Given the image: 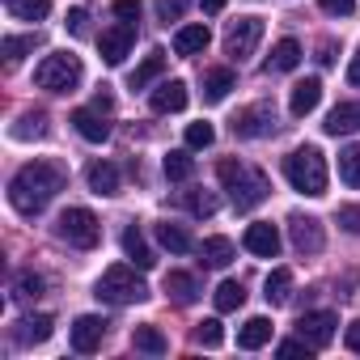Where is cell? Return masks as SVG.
Segmentation results:
<instances>
[{"mask_svg": "<svg viewBox=\"0 0 360 360\" xmlns=\"http://www.w3.org/2000/svg\"><path fill=\"white\" fill-rule=\"evenodd\" d=\"M68 183V169L60 161H30L13 174L9 183V204L22 212V217H39Z\"/></svg>", "mask_w": 360, "mask_h": 360, "instance_id": "1", "label": "cell"}, {"mask_svg": "<svg viewBox=\"0 0 360 360\" xmlns=\"http://www.w3.org/2000/svg\"><path fill=\"white\" fill-rule=\"evenodd\" d=\"M217 174H221V187L229 191V200H233L238 212H250V208H259V204L271 195L267 174L255 169V165H246V161H221Z\"/></svg>", "mask_w": 360, "mask_h": 360, "instance_id": "2", "label": "cell"}, {"mask_svg": "<svg viewBox=\"0 0 360 360\" xmlns=\"http://www.w3.org/2000/svg\"><path fill=\"white\" fill-rule=\"evenodd\" d=\"M284 178L292 183V191L318 200V195H326V157H322L314 144L292 148V153L284 157Z\"/></svg>", "mask_w": 360, "mask_h": 360, "instance_id": "3", "label": "cell"}, {"mask_svg": "<svg viewBox=\"0 0 360 360\" xmlns=\"http://www.w3.org/2000/svg\"><path fill=\"white\" fill-rule=\"evenodd\" d=\"M94 292H98V301H106V305H136V301H148V284L136 276V267H123V263L106 267Z\"/></svg>", "mask_w": 360, "mask_h": 360, "instance_id": "4", "label": "cell"}, {"mask_svg": "<svg viewBox=\"0 0 360 360\" xmlns=\"http://www.w3.org/2000/svg\"><path fill=\"white\" fill-rule=\"evenodd\" d=\"M34 85L47 89V94H68V89H77V85H81V60L68 56V51L47 56V60L34 68Z\"/></svg>", "mask_w": 360, "mask_h": 360, "instance_id": "5", "label": "cell"}, {"mask_svg": "<svg viewBox=\"0 0 360 360\" xmlns=\"http://www.w3.org/2000/svg\"><path fill=\"white\" fill-rule=\"evenodd\" d=\"M56 238L68 242V246H77V250H94L98 238H102V225H98V217L89 208H68L56 221Z\"/></svg>", "mask_w": 360, "mask_h": 360, "instance_id": "6", "label": "cell"}, {"mask_svg": "<svg viewBox=\"0 0 360 360\" xmlns=\"http://www.w3.org/2000/svg\"><path fill=\"white\" fill-rule=\"evenodd\" d=\"M259 39H263V22H259V18H238V22H229V30H225V51L242 64V60L255 56Z\"/></svg>", "mask_w": 360, "mask_h": 360, "instance_id": "7", "label": "cell"}, {"mask_svg": "<svg viewBox=\"0 0 360 360\" xmlns=\"http://www.w3.org/2000/svg\"><path fill=\"white\" fill-rule=\"evenodd\" d=\"M288 238L301 255H318L326 246V233H322V221L318 217H305V212H292L288 217Z\"/></svg>", "mask_w": 360, "mask_h": 360, "instance_id": "8", "label": "cell"}, {"mask_svg": "<svg viewBox=\"0 0 360 360\" xmlns=\"http://www.w3.org/2000/svg\"><path fill=\"white\" fill-rule=\"evenodd\" d=\"M335 326H339V318L330 314V309H314V314H301V322H297V335L314 347V352H322L330 339H335Z\"/></svg>", "mask_w": 360, "mask_h": 360, "instance_id": "9", "label": "cell"}, {"mask_svg": "<svg viewBox=\"0 0 360 360\" xmlns=\"http://www.w3.org/2000/svg\"><path fill=\"white\" fill-rule=\"evenodd\" d=\"M271 127H276V106H267V102H259V106H246V110L233 119V136H242V140L271 136Z\"/></svg>", "mask_w": 360, "mask_h": 360, "instance_id": "10", "label": "cell"}, {"mask_svg": "<svg viewBox=\"0 0 360 360\" xmlns=\"http://www.w3.org/2000/svg\"><path fill=\"white\" fill-rule=\"evenodd\" d=\"M131 43H136V26H131V22H119V26L102 30V39H98V47H102V60H106L110 68H119V64L127 60Z\"/></svg>", "mask_w": 360, "mask_h": 360, "instance_id": "11", "label": "cell"}, {"mask_svg": "<svg viewBox=\"0 0 360 360\" xmlns=\"http://www.w3.org/2000/svg\"><path fill=\"white\" fill-rule=\"evenodd\" d=\"M246 250L250 255H259V259H276L280 255V229L271 225V221H255V225H246Z\"/></svg>", "mask_w": 360, "mask_h": 360, "instance_id": "12", "label": "cell"}, {"mask_svg": "<svg viewBox=\"0 0 360 360\" xmlns=\"http://www.w3.org/2000/svg\"><path fill=\"white\" fill-rule=\"evenodd\" d=\"M51 330H56V318H51V314H26V318H18V326H13V343L34 347V343H47Z\"/></svg>", "mask_w": 360, "mask_h": 360, "instance_id": "13", "label": "cell"}, {"mask_svg": "<svg viewBox=\"0 0 360 360\" xmlns=\"http://www.w3.org/2000/svg\"><path fill=\"white\" fill-rule=\"evenodd\" d=\"M102 335H106V322L98 314H81L72 322V347L77 352H98L102 347Z\"/></svg>", "mask_w": 360, "mask_h": 360, "instance_id": "14", "label": "cell"}, {"mask_svg": "<svg viewBox=\"0 0 360 360\" xmlns=\"http://www.w3.org/2000/svg\"><path fill=\"white\" fill-rule=\"evenodd\" d=\"M148 106H153L157 115H178V110L187 106V85H183V81H161V85L153 89Z\"/></svg>", "mask_w": 360, "mask_h": 360, "instance_id": "15", "label": "cell"}, {"mask_svg": "<svg viewBox=\"0 0 360 360\" xmlns=\"http://www.w3.org/2000/svg\"><path fill=\"white\" fill-rule=\"evenodd\" d=\"M318 102H322V81H318V77H305L301 85H292L288 110H292V119H305V115L318 110Z\"/></svg>", "mask_w": 360, "mask_h": 360, "instance_id": "16", "label": "cell"}, {"mask_svg": "<svg viewBox=\"0 0 360 360\" xmlns=\"http://www.w3.org/2000/svg\"><path fill=\"white\" fill-rule=\"evenodd\" d=\"M322 127H326V136H356L360 131V102H339Z\"/></svg>", "mask_w": 360, "mask_h": 360, "instance_id": "17", "label": "cell"}, {"mask_svg": "<svg viewBox=\"0 0 360 360\" xmlns=\"http://www.w3.org/2000/svg\"><path fill=\"white\" fill-rule=\"evenodd\" d=\"M208 43H212V34H208L204 22H191V26H183L174 34V51L178 56H200V51H208Z\"/></svg>", "mask_w": 360, "mask_h": 360, "instance_id": "18", "label": "cell"}, {"mask_svg": "<svg viewBox=\"0 0 360 360\" xmlns=\"http://www.w3.org/2000/svg\"><path fill=\"white\" fill-rule=\"evenodd\" d=\"M72 127H77L89 144H106V136H110V123H106L98 110H72Z\"/></svg>", "mask_w": 360, "mask_h": 360, "instance_id": "19", "label": "cell"}, {"mask_svg": "<svg viewBox=\"0 0 360 360\" xmlns=\"http://www.w3.org/2000/svg\"><path fill=\"white\" fill-rule=\"evenodd\" d=\"M123 255H127L140 271H148V267L157 263V255L148 250V242H144V233H140L136 225H127V229H123Z\"/></svg>", "mask_w": 360, "mask_h": 360, "instance_id": "20", "label": "cell"}, {"mask_svg": "<svg viewBox=\"0 0 360 360\" xmlns=\"http://www.w3.org/2000/svg\"><path fill=\"white\" fill-rule=\"evenodd\" d=\"M85 178H89L94 195H115V191H119V169H115L110 161H89Z\"/></svg>", "mask_w": 360, "mask_h": 360, "instance_id": "21", "label": "cell"}, {"mask_svg": "<svg viewBox=\"0 0 360 360\" xmlns=\"http://www.w3.org/2000/svg\"><path fill=\"white\" fill-rule=\"evenodd\" d=\"M233 85H238L233 68H212V72H204V102H225Z\"/></svg>", "mask_w": 360, "mask_h": 360, "instance_id": "22", "label": "cell"}, {"mask_svg": "<svg viewBox=\"0 0 360 360\" xmlns=\"http://www.w3.org/2000/svg\"><path fill=\"white\" fill-rule=\"evenodd\" d=\"M263 343H271V322H267V318H246L242 330H238V347L259 352Z\"/></svg>", "mask_w": 360, "mask_h": 360, "instance_id": "23", "label": "cell"}, {"mask_svg": "<svg viewBox=\"0 0 360 360\" xmlns=\"http://www.w3.org/2000/svg\"><path fill=\"white\" fill-rule=\"evenodd\" d=\"M297 64H301V43L297 39H280L271 60H267V72H292Z\"/></svg>", "mask_w": 360, "mask_h": 360, "instance_id": "24", "label": "cell"}, {"mask_svg": "<svg viewBox=\"0 0 360 360\" xmlns=\"http://www.w3.org/2000/svg\"><path fill=\"white\" fill-rule=\"evenodd\" d=\"M200 259H204V267H229L233 263V242L229 238H204V246H200Z\"/></svg>", "mask_w": 360, "mask_h": 360, "instance_id": "25", "label": "cell"}, {"mask_svg": "<svg viewBox=\"0 0 360 360\" xmlns=\"http://www.w3.org/2000/svg\"><path fill=\"white\" fill-rule=\"evenodd\" d=\"M263 297H267V305H284L292 297V271L288 267H276L267 276V284H263Z\"/></svg>", "mask_w": 360, "mask_h": 360, "instance_id": "26", "label": "cell"}, {"mask_svg": "<svg viewBox=\"0 0 360 360\" xmlns=\"http://www.w3.org/2000/svg\"><path fill=\"white\" fill-rule=\"evenodd\" d=\"M131 347L136 352H148V356H165L169 352V343H165V335L157 326H136L131 330Z\"/></svg>", "mask_w": 360, "mask_h": 360, "instance_id": "27", "label": "cell"}, {"mask_svg": "<svg viewBox=\"0 0 360 360\" xmlns=\"http://www.w3.org/2000/svg\"><path fill=\"white\" fill-rule=\"evenodd\" d=\"M157 242H161L165 250H174V255H187V250L195 246V242H191V233H187L183 225H169V221H165V225H157Z\"/></svg>", "mask_w": 360, "mask_h": 360, "instance_id": "28", "label": "cell"}, {"mask_svg": "<svg viewBox=\"0 0 360 360\" xmlns=\"http://www.w3.org/2000/svg\"><path fill=\"white\" fill-rule=\"evenodd\" d=\"M165 292H169L178 305H191V301H195V280H191L187 271H169V276H165Z\"/></svg>", "mask_w": 360, "mask_h": 360, "instance_id": "29", "label": "cell"}, {"mask_svg": "<svg viewBox=\"0 0 360 360\" xmlns=\"http://www.w3.org/2000/svg\"><path fill=\"white\" fill-rule=\"evenodd\" d=\"M161 169H165V178H169V183H187V178L195 174V161H191L183 148H178V153H169V157L161 161Z\"/></svg>", "mask_w": 360, "mask_h": 360, "instance_id": "30", "label": "cell"}, {"mask_svg": "<svg viewBox=\"0 0 360 360\" xmlns=\"http://www.w3.org/2000/svg\"><path fill=\"white\" fill-rule=\"evenodd\" d=\"M5 5H9V13L22 18V22H43V18L51 13V0H5Z\"/></svg>", "mask_w": 360, "mask_h": 360, "instance_id": "31", "label": "cell"}, {"mask_svg": "<svg viewBox=\"0 0 360 360\" xmlns=\"http://www.w3.org/2000/svg\"><path fill=\"white\" fill-rule=\"evenodd\" d=\"M339 178H343L347 187L360 191V144H347V148L339 153Z\"/></svg>", "mask_w": 360, "mask_h": 360, "instance_id": "32", "label": "cell"}, {"mask_svg": "<svg viewBox=\"0 0 360 360\" xmlns=\"http://www.w3.org/2000/svg\"><path fill=\"white\" fill-rule=\"evenodd\" d=\"M161 68H165V51H148V56H144V64L131 72V89H144L153 77H161Z\"/></svg>", "mask_w": 360, "mask_h": 360, "instance_id": "33", "label": "cell"}, {"mask_svg": "<svg viewBox=\"0 0 360 360\" xmlns=\"http://www.w3.org/2000/svg\"><path fill=\"white\" fill-rule=\"evenodd\" d=\"M212 301H217V309H221V314H233V309H242V301H246V288H242L238 280H225V284L217 288V297H212Z\"/></svg>", "mask_w": 360, "mask_h": 360, "instance_id": "34", "label": "cell"}, {"mask_svg": "<svg viewBox=\"0 0 360 360\" xmlns=\"http://www.w3.org/2000/svg\"><path fill=\"white\" fill-rule=\"evenodd\" d=\"M39 43H43L39 34H9V39H5V64H18V60H22L26 51H34Z\"/></svg>", "mask_w": 360, "mask_h": 360, "instance_id": "35", "label": "cell"}, {"mask_svg": "<svg viewBox=\"0 0 360 360\" xmlns=\"http://www.w3.org/2000/svg\"><path fill=\"white\" fill-rule=\"evenodd\" d=\"M13 136H18V140H30V136L39 140V136H47V115H43V110L22 115V119H18V127H13Z\"/></svg>", "mask_w": 360, "mask_h": 360, "instance_id": "36", "label": "cell"}, {"mask_svg": "<svg viewBox=\"0 0 360 360\" xmlns=\"http://www.w3.org/2000/svg\"><path fill=\"white\" fill-rule=\"evenodd\" d=\"M187 208H191V217H217L221 200L212 191H187Z\"/></svg>", "mask_w": 360, "mask_h": 360, "instance_id": "37", "label": "cell"}, {"mask_svg": "<svg viewBox=\"0 0 360 360\" xmlns=\"http://www.w3.org/2000/svg\"><path fill=\"white\" fill-rule=\"evenodd\" d=\"M13 297H22V301H34V297H43V276H34V271H22V276L13 280Z\"/></svg>", "mask_w": 360, "mask_h": 360, "instance_id": "38", "label": "cell"}, {"mask_svg": "<svg viewBox=\"0 0 360 360\" xmlns=\"http://www.w3.org/2000/svg\"><path fill=\"white\" fill-rule=\"evenodd\" d=\"M195 339H200L204 347H221V343H225V330H221L217 318H204V322L195 326Z\"/></svg>", "mask_w": 360, "mask_h": 360, "instance_id": "39", "label": "cell"}, {"mask_svg": "<svg viewBox=\"0 0 360 360\" xmlns=\"http://www.w3.org/2000/svg\"><path fill=\"white\" fill-rule=\"evenodd\" d=\"M217 140V127L212 123H191L187 127V148H208Z\"/></svg>", "mask_w": 360, "mask_h": 360, "instance_id": "40", "label": "cell"}, {"mask_svg": "<svg viewBox=\"0 0 360 360\" xmlns=\"http://www.w3.org/2000/svg\"><path fill=\"white\" fill-rule=\"evenodd\" d=\"M276 356H284V360H288V356H305V360H309V356H314V347H309L305 339H284V343L276 347Z\"/></svg>", "mask_w": 360, "mask_h": 360, "instance_id": "41", "label": "cell"}, {"mask_svg": "<svg viewBox=\"0 0 360 360\" xmlns=\"http://www.w3.org/2000/svg\"><path fill=\"white\" fill-rule=\"evenodd\" d=\"M339 225H343L347 233H360V204H343V208H339Z\"/></svg>", "mask_w": 360, "mask_h": 360, "instance_id": "42", "label": "cell"}, {"mask_svg": "<svg viewBox=\"0 0 360 360\" xmlns=\"http://www.w3.org/2000/svg\"><path fill=\"white\" fill-rule=\"evenodd\" d=\"M183 9H187V0H157L161 22H178V18H183Z\"/></svg>", "mask_w": 360, "mask_h": 360, "instance_id": "43", "label": "cell"}, {"mask_svg": "<svg viewBox=\"0 0 360 360\" xmlns=\"http://www.w3.org/2000/svg\"><path fill=\"white\" fill-rule=\"evenodd\" d=\"M322 5V13H330V18H347V13H356V0H318Z\"/></svg>", "mask_w": 360, "mask_h": 360, "instance_id": "44", "label": "cell"}, {"mask_svg": "<svg viewBox=\"0 0 360 360\" xmlns=\"http://www.w3.org/2000/svg\"><path fill=\"white\" fill-rule=\"evenodd\" d=\"M115 13H119L123 22H136V18H140V0H115Z\"/></svg>", "mask_w": 360, "mask_h": 360, "instance_id": "45", "label": "cell"}, {"mask_svg": "<svg viewBox=\"0 0 360 360\" xmlns=\"http://www.w3.org/2000/svg\"><path fill=\"white\" fill-rule=\"evenodd\" d=\"M85 22H89V13H85V9L77 5V9L68 13V30H72V34H85Z\"/></svg>", "mask_w": 360, "mask_h": 360, "instance_id": "46", "label": "cell"}, {"mask_svg": "<svg viewBox=\"0 0 360 360\" xmlns=\"http://www.w3.org/2000/svg\"><path fill=\"white\" fill-rule=\"evenodd\" d=\"M343 343H347V347H352V352L360 356V322H352V326L343 330Z\"/></svg>", "mask_w": 360, "mask_h": 360, "instance_id": "47", "label": "cell"}, {"mask_svg": "<svg viewBox=\"0 0 360 360\" xmlns=\"http://www.w3.org/2000/svg\"><path fill=\"white\" fill-rule=\"evenodd\" d=\"M110 106H115V98H110L106 89H98V94H94V110H110Z\"/></svg>", "mask_w": 360, "mask_h": 360, "instance_id": "48", "label": "cell"}, {"mask_svg": "<svg viewBox=\"0 0 360 360\" xmlns=\"http://www.w3.org/2000/svg\"><path fill=\"white\" fill-rule=\"evenodd\" d=\"M347 81L360 89V56H352V68H347Z\"/></svg>", "mask_w": 360, "mask_h": 360, "instance_id": "49", "label": "cell"}, {"mask_svg": "<svg viewBox=\"0 0 360 360\" xmlns=\"http://www.w3.org/2000/svg\"><path fill=\"white\" fill-rule=\"evenodd\" d=\"M200 5H204V13H221V9L229 5V0H200Z\"/></svg>", "mask_w": 360, "mask_h": 360, "instance_id": "50", "label": "cell"}, {"mask_svg": "<svg viewBox=\"0 0 360 360\" xmlns=\"http://www.w3.org/2000/svg\"><path fill=\"white\" fill-rule=\"evenodd\" d=\"M318 60H322V64H335V47H330V43H322V51H318Z\"/></svg>", "mask_w": 360, "mask_h": 360, "instance_id": "51", "label": "cell"}]
</instances>
